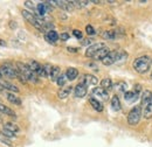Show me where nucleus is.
Instances as JSON below:
<instances>
[{
  "instance_id": "nucleus-1",
  "label": "nucleus",
  "mask_w": 152,
  "mask_h": 147,
  "mask_svg": "<svg viewBox=\"0 0 152 147\" xmlns=\"http://www.w3.org/2000/svg\"><path fill=\"white\" fill-rule=\"evenodd\" d=\"M152 64V58L150 56L143 55L137 57L132 63L133 69L137 71L138 74H145L146 71L150 70Z\"/></svg>"
},
{
  "instance_id": "nucleus-2",
  "label": "nucleus",
  "mask_w": 152,
  "mask_h": 147,
  "mask_svg": "<svg viewBox=\"0 0 152 147\" xmlns=\"http://www.w3.org/2000/svg\"><path fill=\"white\" fill-rule=\"evenodd\" d=\"M17 68H18V71H19L26 79H28V81H31V82H35V83L38 82V81H37V75L28 68L27 64L18 62V63H17Z\"/></svg>"
},
{
  "instance_id": "nucleus-3",
  "label": "nucleus",
  "mask_w": 152,
  "mask_h": 147,
  "mask_svg": "<svg viewBox=\"0 0 152 147\" xmlns=\"http://www.w3.org/2000/svg\"><path fill=\"white\" fill-rule=\"evenodd\" d=\"M0 73L2 76H6L8 78H15V77H18V68H15L12 63L6 62V63L1 64Z\"/></svg>"
},
{
  "instance_id": "nucleus-4",
  "label": "nucleus",
  "mask_w": 152,
  "mask_h": 147,
  "mask_svg": "<svg viewBox=\"0 0 152 147\" xmlns=\"http://www.w3.org/2000/svg\"><path fill=\"white\" fill-rule=\"evenodd\" d=\"M142 117V106H134L128 114V123L130 125H137Z\"/></svg>"
},
{
  "instance_id": "nucleus-5",
  "label": "nucleus",
  "mask_w": 152,
  "mask_h": 147,
  "mask_svg": "<svg viewBox=\"0 0 152 147\" xmlns=\"http://www.w3.org/2000/svg\"><path fill=\"white\" fill-rule=\"evenodd\" d=\"M104 47H105L104 43H95V44H91V46L88 47V49H87V52H86V56H87V57H94L96 53H97L98 50H101L102 48H104Z\"/></svg>"
},
{
  "instance_id": "nucleus-6",
  "label": "nucleus",
  "mask_w": 152,
  "mask_h": 147,
  "mask_svg": "<svg viewBox=\"0 0 152 147\" xmlns=\"http://www.w3.org/2000/svg\"><path fill=\"white\" fill-rule=\"evenodd\" d=\"M93 95L97 97V98H99V99H102V100H108L109 99V93L107 90H104V89H102V88H94L93 89Z\"/></svg>"
},
{
  "instance_id": "nucleus-7",
  "label": "nucleus",
  "mask_w": 152,
  "mask_h": 147,
  "mask_svg": "<svg viewBox=\"0 0 152 147\" xmlns=\"http://www.w3.org/2000/svg\"><path fill=\"white\" fill-rule=\"evenodd\" d=\"M74 91H75V96L77 98H82V97H84L87 95V85L83 82H81L75 87Z\"/></svg>"
},
{
  "instance_id": "nucleus-8",
  "label": "nucleus",
  "mask_w": 152,
  "mask_h": 147,
  "mask_svg": "<svg viewBox=\"0 0 152 147\" xmlns=\"http://www.w3.org/2000/svg\"><path fill=\"white\" fill-rule=\"evenodd\" d=\"M102 63L104 65H111V64L116 63V50L115 52H110L109 55L107 56L105 58L102 60Z\"/></svg>"
},
{
  "instance_id": "nucleus-9",
  "label": "nucleus",
  "mask_w": 152,
  "mask_h": 147,
  "mask_svg": "<svg viewBox=\"0 0 152 147\" xmlns=\"http://www.w3.org/2000/svg\"><path fill=\"white\" fill-rule=\"evenodd\" d=\"M124 98H125V100L128 103H133L139 98V93H137L134 91H126L124 93Z\"/></svg>"
},
{
  "instance_id": "nucleus-10",
  "label": "nucleus",
  "mask_w": 152,
  "mask_h": 147,
  "mask_svg": "<svg viewBox=\"0 0 152 147\" xmlns=\"http://www.w3.org/2000/svg\"><path fill=\"white\" fill-rule=\"evenodd\" d=\"M0 85H1V88L6 89V90H10V91H12V92H19V88H18L17 85H14V84L10 83V82L0 81Z\"/></svg>"
},
{
  "instance_id": "nucleus-11",
  "label": "nucleus",
  "mask_w": 152,
  "mask_h": 147,
  "mask_svg": "<svg viewBox=\"0 0 152 147\" xmlns=\"http://www.w3.org/2000/svg\"><path fill=\"white\" fill-rule=\"evenodd\" d=\"M84 79L82 81L87 87L88 85H95L98 83V79H97V77H95L94 75H86L84 77H83Z\"/></svg>"
},
{
  "instance_id": "nucleus-12",
  "label": "nucleus",
  "mask_w": 152,
  "mask_h": 147,
  "mask_svg": "<svg viewBox=\"0 0 152 147\" xmlns=\"http://www.w3.org/2000/svg\"><path fill=\"white\" fill-rule=\"evenodd\" d=\"M110 54V50H109V48H107V47H104V48H102L101 50H98L97 53L95 54V56L93 57V58H95V60H103V58H105L107 56Z\"/></svg>"
},
{
  "instance_id": "nucleus-13",
  "label": "nucleus",
  "mask_w": 152,
  "mask_h": 147,
  "mask_svg": "<svg viewBox=\"0 0 152 147\" xmlns=\"http://www.w3.org/2000/svg\"><path fill=\"white\" fill-rule=\"evenodd\" d=\"M27 65H28V68H29V69H31L33 73L35 74V75H37V74L40 71V69L42 68V65H41L39 62L34 61V60H31V61L27 63Z\"/></svg>"
},
{
  "instance_id": "nucleus-14",
  "label": "nucleus",
  "mask_w": 152,
  "mask_h": 147,
  "mask_svg": "<svg viewBox=\"0 0 152 147\" xmlns=\"http://www.w3.org/2000/svg\"><path fill=\"white\" fill-rule=\"evenodd\" d=\"M46 40L49 42V43H55L57 40H58V34H57L55 31H49L48 33H46Z\"/></svg>"
},
{
  "instance_id": "nucleus-15",
  "label": "nucleus",
  "mask_w": 152,
  "mask_h": 147,
  "mask_svg": "<svg viewBox=\"0 0 152 147\" xmlns=\"http://www.w3.org/2000/svg\"><path fill=\"white\" fill-rule=\"evenodd\" d=\"M5 96H6V98H7V100H8L10 103L15 104V105H20V104H21V99H20L19 97H17L15 95H13V93H11V92H6Z\"/></svg>"
},
{
  "instance_id": "nucleus-16",
  "label": "nucleus",
  "mask_w": 152,
  "mask_h": 147,
  "mask_svg": "<svg viewBox=\"0 0 152 147\" xmlns=\"http://www.w3.org/2000/svg\"><path fill=\"white\" fill-rule=\"evenodd\" d=\"M72 87H67V88H62V89H60V91L57 92V97L60 98V99H66L69 95H70V92H72Z\"/></svg>"
},
{
  "instance_id": "nucleus-17",
  "label": "nucleus",
  "mask_w": 152,
  "mask_h": 147,
  "mask_svg": "<svg viewBox=\"0 0 152 147\" xmlns=\"http://www.w3.org/2000/svg\"><path fill=\"white\" fill-rule=\"evenodd\" d=\"M89 103H90V105L94 108V110H96L97 112H102V111H103V105H102V103H101L99 100H97L96 98H90V99H89Z\"/></svg>"
},
{
  "instance_id": "nucleus-18",
  "label": "nucleus",
  "mask_w": 152,
  "mask_h": 147,
  "mask_svg": "<svg viewBox=\"0 0 152 147\" xmlns=\"http://www.w3.org/2000/svg\"><path fill=\"white\" fill-rule=\"evenodd\" d=\"M78 76V71L75 68H68L67 71H66V77L69 79V81H74L76 77Z\"/></svg>"
},
{
  "instance_id": "nucleus-19",
  "label": "nucleus",
  "mask_w": 152,
  "mask_h": 147,
  "mask_svg": "<svg viewBox=\"0 0 152 147\" xmlns=\"http://www.w3.org/2000/svg\"><path fill=\"white\" fill-rule=\"evenodd\" d=\"M151 96H152L151 91H145L143 93V96H142V106L143 108H145V106L149 105V103L151 100Z\"/></svg>"
},
{
  "instance_id": "nucleus-20",
  "label": "nucleus",
  "mask_w": 152,
  "mask_h": 147,
  "mask_svg": "<svg viewBox=\"0 0 152 147\" xmlns=\"http://www.w3.org/2000/svg\"><path fill=\"white\" fill-rule=\"evenodd\" d=\"M113 87H114V84H113V82H111L110 78H103L101 81V88L102 89H104V90L108 91V90L113 89Z\"/></svg>"
},
{
  "instance_id": "nucleus-21",
  "label": "nucleus",
  "mask_w": 152,
  "mask_h": 147,
  "mask_svg": "<svg viewBox=\"0 0 152 147\" xmlns=\"http://www.w3.org/2000/svg\"><path fill=\"white\" fill-rule=\"evenodd\" d=\"M37 9H38V18H42L46 13H47V6H46V2H40L38 6H37Z\"/></svg>"
},
{
  "instance_id": "nucleus-22",
  "label": "nucleus",
  "mask_w": 152,
  "mask_h": 147,
  "mask_svg": "<svg viewBox=\"0 0 152 147\" xmlns=\"http://www.w3.org/2000/svg\"><path fill=\"white\" fill-rule=\"evenodd\" d=\"M61 76V70H60V68L56 67V65H53V69H52V73H50V79L53 81V82H56L57 78Z\"/></svg>"
},
{
  "instance_id": "nucleus-23",
  "label": "nucleus",
  "mask_w": 152,
  "mask_h": 147,
  "mask_svg": "<svg viewBox=\"0 0 152 147\" xmlns=\"http://www.w3.org/2000/svg\"><path fill=\"white\" fill-rule=\"evenodd\" d=\"M113 88H115L118 92H124L125 93L128 91V84L125 82H118V83L115 84Z\"/></svg>"
},
{
  "instance_id": "nucleus-24",
  "label": "nucleus",
  "mask_w": 152,
  "mask_h": 147,
  "mask_svg": "<svg viewBox=\"0 0 152 147\" xmlns=\"http://www.w3.org/2000/svg\"><path fill=\"white\" fill-rule=\"evenodd\" d=\"M111 108H113V110L114 111L121 110V102H119L118 96H116V95L111 98Z\"/></svg>"
},
{
  "instance_id": "nucleus-25",
  "label": "nucleus",
  "mask_w": 152,
  "mask_h": 147,
  "mask_svg": "<svg viewBox=\"0 0 152 147\" xmlns=\"http://www.w3.org/2000/svg\"><path fill=\"white\" fill-rule=\"evenodd\" d=\"M128 58V54L124 50H116V62H124Z\"/></svg>"
},
{
  "instance_id": "nucleus-26",
  "label": "nucleus",
  "mask_w": 152,
  "mask_h": 147,
  "mask_svg": "<svg viewBox=\"0 0 152 147\" xmlns=\"http://www.w3.org/2000/svg\"><path fill=\"white\" fill-rule=\"evenodd\" d=\"M4 129L8 130V131H11V132H13V133H17V132L20 131V129L18 127V125H15V124H13V123H6V124L4 125Z\"/></svg>"
},
{
  "instance_id": "nucleus-27",
  "label": "nucleus",
  "mask_w": 152,
  "mask_h": 147,
  "mask_svg": "<svg viewBox=\"0 0 152 147\" xmlns=\"http://www.w3.org/2000/svg\"><path fill=\"white\" fill-rule=\"evenodd\" d=\"M0 112H1V113H5V114H8V116H12V117L15 118V113H14V111H12L10 108H7V106L4 105V104H0Z\"/></svg>"
},
{
  "instance_id": "nucleus-28",
  "label": "nucleus",
  "mask_w": 152,
  "mask_h": 147,
  "mask_svg": "<svg viewBox=\"0 0 152 147\" xmlns=\"http://www.w3.org/2000/svg\"><path fill=\"white\" fill-rule=\"evenodd\" d=\"M102 37L105 39V40H114L116 37V33L114 31H105L102 33Z\"/></svg>"
},
{
  "instance_id": "nucleus-29",
  "label": "nucleus",
  "mask_w": 152,
  "mask_h": 147,
  "mask_svg": "<svg viewBox=\"0 0 152 147\" xmlns=\"http://www.w3.org/2000/svg\"><path fill=\"white\" fill-rule=\"evenodd\" d=\"M144 118L145 119H150L152 117V104H149L148 106L144 108Z\"/></svg>"
},
{
  "instance_id": "nucleus-30",
  "label": "nucleus",
  "mask_w": 152,
  "mask_h": 147,
  "mask_svg": "<svg viewBox=\"0 0 152 147\" xmlns=\"http://www.w3.org/2000/svg\"><path fill=\"white\" fill-rule=\"evenodd\" d=\"M0 141H1L2 144L7 145V146H13V144H12L11 139H10V138H7V137H5L2 133H0Z\"/></svg>"
},
{
  "instance_id": "nucleus-31",
  "label": "nucleus",
  "mask_w": 152,
  "mask_h": 147,
  "mask_svg": "<svg viewBox=\"0 0 152 147\" xmlns=\"http://www.w3.org/2000/svg\"><path fill=\"white\" fill-rule=\"evenodd\" d=\"M1 133H2L5 137L10 138V139H12V138H15V133H13V132H11V131H8V130H6V129H2Z\"/></svg>"
},
{
  "instance_id": "nucleus-32",
  "label": "nucleus",
  "mask_w": 152,
  "mask_h": 147,
  "mask_svg": "<svg viewBox=\"0 0 152 147\" xmlns=\"http://www.w3.org/2000/svg\"><path fill=\"white\" fill-rule=\"evenodd\" d=\"M66 78H67V77H66L64 75H61V76L57 78V81H56L57 85H58V87H63V85L66 84V81H67Z\"/></svg>"
},
{
  "instance_id": "nucleus-33",
  "label": "nucleus",
  "mask_w": 152,
  "mask_h": 147,
  "mask_svg": "<svg viewBox=\"0 0 152 147\" xmlns=\"http://www.w3.org/2000/svg\"><path fill=\"white\" fill-rule=\"evenodd\" d=\"M86 32H87L88 35H95L96 34L95 29H94V27H93L91 25H88V26L86 27Z\"/></svg>"
},
{
  "instance_id": "nucleus-34",
  "label": "nucleus",
  "mask_w": 152,
  "mask_h": 147,
  "mask_svg": "<svg viewBox=\"0 0 152 147\" xmlns=\"http://www.w3.org/2000/svg\"><path fill=\"white\" fill-rule=\"evenodd\" d=\"M73 34H74V36H75L76 39L82 40V32H81V31H77V29H75V31L73 32Z\"/></svg>"
},
{
  "instance_id": "nucleus-35",
  "label": "nucleus",
  "mask_w": 152,
  "mask_h": 147,
  "mask_svg": "<svg viewBox=\"0 0 152 147\" xmlns=\"http://www.w3.org/2000/svg\"><path fill=\"white\" fill-rule=\"evenodd\" d=\"M25 6H26V7H28V8H31L32 11H34V9H35L34 4H33L32 1H25Z\"/></svg>"
},
{
  "instance_id": "nucleus-36",
  "label": "nucleus",
  "mask_w": 152,
  "mask_h": 147,
  "mask_svg": "<svg viewBox=\"0 0 152 147\" xmlns=\"http://www.w3.org/2000/svg\"><path fill=\"white\" fill-rule=\"evenodd\" d=\"M60 39L63 40V41H67V40L69 39V34H67V33H62V34L60 35Z\"/></svg>"
},
{
  "instance_id": "nucleus-37",
  "label": "nucleus",
  "mask_w": 152,
  "mask_h": 147,
  "mask_svg": "<svg viewBox=\"0 0 152 147\" xmlns=\"http://www.w3.org/2000/svg\"><path fill=\"white\" fill-rule=\"evenodd\" d=\"M134 92H137V93H139V92L142 91V85L140 84H137V85H134Z\"/></svg>"
},
{
  "instance_id": "nucleus-38",
  "label": "nucleus",
  "mask_w": 152,
  "mask_h": 147,
  "mask_svg": "<svg viewBox=\"0 0 152 147\" xmlns=\"http://www.w3.org/2000/svg\"><path fill=\"white\" fill-rule=\"evenodd\" d=\"M91 42H93L91 40H89V39H87V40H83V42H82V44H83V46H88V44H90V46H91Z\"/></svg>"
},
{
  "instance_id": "nucleus-39",
  "label": "nucleus",
  "mask_w": 152,
  "mask_h": 147,
  "mask_svg": "<svg viewBox=\"0 0 152 147\" xmlns=\"http://www.w3.org/2000/svg\"><path fill=\"white\" fill-rule=\"evenodd\" d=\"M67 50H68V52H70V53H76V52H77V48H74V47H68V48H67Z\"/></svg>"
},
{
  "instance_id": "nucleus-40",
  "label": "nucleus",
  "mask_w": 152,
  "mask_h": 147,
  "mask_svg": "<svg viewBox=\"0 0 152 147\" xmlns=\"http://www.w3.org/2000/svg\"><path fill=\"white\" fill-rule=\"evenodd\" d=\"M0 46H7V44H6V42L4 40H0Z\"/></svg>"
},
{
  "instance_id": "nucleus-41",
  "label": "nucleus",
  "mask_w": 152,
  "mask_h": 147,
  "mask_svg": "<svg viewBox=\"0 0 152 147\" xmlns=\"http://www.w3.org/2000/svg\"><path fill=\"white\" fill-rule=\"evenodd\" d=\"M1 77H2V75H1V73H0V81H1Z\"/></svg>"
},
{
  "instance_id": "nucleus-42",
  "label": "nucleus",
  "mask_w": 152,
  "mask_h": 147,
  "mask_svg": "<svg viewBox=\"0 0 152 147\" xmlns=\"http://www.w3.org/2000/svg\"><path fill=\"white\" fill-rule=\"evenodd\" d=\"M151 78H152V73H151Z\"/></svg>"
}]
</instances>
